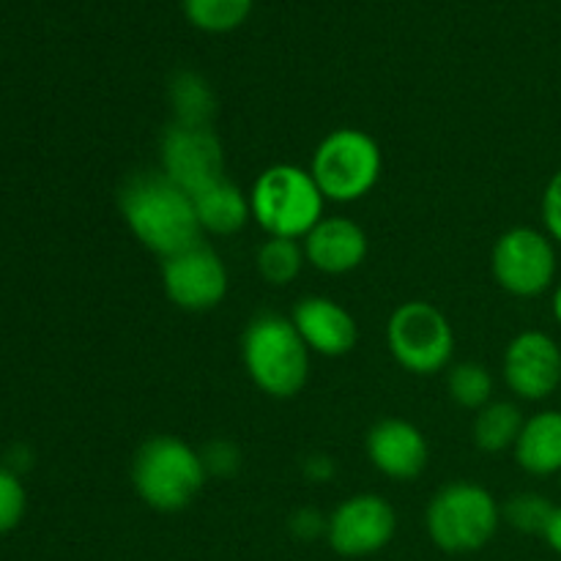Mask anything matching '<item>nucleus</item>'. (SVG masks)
<instances>
[{"instance_id": "1", "label": "nucleus", "mask_w": 561, "mask_h": 561, "mask_svg": "<svg viewBox=\"0 0 561 561\" xmlns=\"http://www.w3.org/2000/svg\"><path fill=\"white\" fill-rule=\"evenodd\" d=\"M118 206L131 236L159 257L175 255L203 236L192 195L164 173L131 175L121 190Z\"/></svg>"}, {"instance_id": "2", "label": "nucleus", "mask_w": 561, "mask_h": 561, "mask_svg": "<svg viewBox=\"0 0 561 561\" xmlns=\"http://www.w3.org/2000/svg\"><path fill=\"white\" fill-rule=\"evenodd\" d=\"M241 359L247 376L268 398H294L310 378V348L294 321L277 312H261L247 323Z\"/></svg>"}, {"instance_id": "3", "label": "nucleus", "mask_w": 561, "mask_h": 561, "mask_svg": "<svg viewBox=\"0 0 561 561\" xmlns=\"http://www.w3.org/2000/svg\"><path fill=\"white\" fill-rule=\"evenodd\" d=\"M208 474L197 449L175 436H153L131 460V485L157 513H181L197 499Z\"/></svg>"}, {"instance_id": "4", "label": "nucleus", "mask_w": 561, "mask_h": 561, "mask_svg": "<svg viewBox=\"0 0 561 561\" xmlns=\"http://www.w3.org/2000/svg\"><path fill=\"white\" fill-rule=\"evenodd\" d=\"M323 206L327 197L299 164H272L250 190L252 219L274 239H305L323 219Z\"/></svg>"}, {"instance_id": "5", "label": "nucleus", "mask_w": 561, "mask_h": 561, "mask_svg": "<svg viewBox=\"0 0 561 561\" xmlns=\"http://www.w3.org/2000/svg\"><path fill=\"white\" fill-rule=\"evenodd\" d=\"M502 524V507L477 482H449L431 499L425 526L431 540L447 553H474L493 540Z\"/></svg>"}, {"instance_id": "6", "label": "nucleus", "mask_w": 561, "mask_h": 561, "mask_svg": "<svg viewBox=\"0 0 561 561\" xmlns=\"http://www.w3.org/2000/svg\"><path fill=\"white\" fill-rule=\"evenodd\" d=\"M383 157L378 142L367 131L343 126L318 142L310 173L327 201L356 203L376 190L381 179Z\"/></svg>"}, {"instance_id": "7", "label": "nucleus", "mask_w": 561, "mask_h": 561, "mask_svg": "<svg viewBox=\"0 0 561 561\" xmlns=\"http://www.w3.org/2000/svg\"><path fill=\"white\" fill-rule=\"evenodd\" d=\"M387 345L403 370L433 376L453 362V323L431 301H405L389 318Z\"/></svg>"}, {"instance_id": "8", "label": "nucleus", "mask_w": 561, "mask_h": 561, "mask_svg": "<svg viewBox=\"0 0 561 561\" xmlns=\"http://www.w3.org/2000/svg\"><path fill=\"white\" fill-rule=\"evenodd\" d=\"M557 241L546 230L518 225L504 230L491 252V272L499 288L518 299H535L557 283Z\"/></svg>"}, {"instance_id": "9", "label": "nucleus", "mask_w": 561, "mask_h": 561, "mask_svg": "<svg viewBox=\"0 0 561 561\" xmlns=\"http://www.w3.org/2000/svg\"><path fill=\"white\" fill-rule=\"evenodd\" d=\"M159 159H162V173L186 195H197L214 181L225 179L222 142L214 135L211 126H190L173 121L159 142Z\"/></svg>"}, {"instance_id": "10", "label": "nucleus", "mask_w": 561, "mask_h": 561, "mask_svg": "<svg viewBox=\"0 0 561 561\" xmlns=\"http://www.w3.org/2000/svg\"><path fill=\"white\" fill-rule=\"evenodd\" d=\"M228 268L208 244L186 247L162 257V288L175 307L186 312H206L228 296Z\"/></svg>"}, {"instance_id": "11", "label": "nucleus", "mask_w": 561, "mask_h": 561, "mask_svg": "<svg viewBox=\"0 0 561 561\" xmlns=\"http://www.w3.org/2000/svg\"><path fill=\"white\" fill-rule=\"evenodd\" d=\"M398 529L392 504L378 493H356L329 515L327 540L340 557L362 559L383 551Z\"/></svg>"}, {"instance_id": "12", "label": "nucleus", "mask_w": 561, "mask_h": 561, "mask_svg": "<svg viewBox=\"0 0 561 561\" xmlns=\"http://www.w3.org/2000/svg\"><path fill=\"white\" fill-rule=\"evenodd\" d=\"M510 392L529 403L548 400L561 387V345L546 332H520L510 340L502 362Z\"/></svg>"}, {"instance_id": "13", "label": "nucleus", "mask_w": 561, "mask_h": 561, "mask_svg": "<svg viewBox=\"0 0 561 561\" xmlns=\"http://www.w3.org/2000/svg\"><path fill=\"white\" fill-rule=\"evenodd\" d=\"M365 449L370 463L383 477L398 482L416 480L431 460L425 433L414 422L400 420V416H387V420L376 422L367 431Z\"/></svg>"}, {"instance_id": "14", "label": "nucleus", "mask_w": 561, "mask_h": 561, "mask_svg": "<svg viewBox=\"0 0 561 561\" xmlns=\"http://www.w3.org/2000/svg\"><path fill=\"white\" fill-rule=\"evenodd\" d=\"M290 321H294L296 332L301 334L310 354L332 356V359L354 351L356 337H359V327H356L354 316L329 296H305V299H299L294 312H290Z\"/></svg>"}, {"instance_id": "15", "label": "nucleus", "mask_w": 561, "mask_h": 561, "mask_svg": "<svg viewBox=\"0 0 561 561\" xmlns=\"http://www.w3.org/2000/svg\"><path fill=\"white\" fill-rule=\"evenodd\" d=\"M305 257L321 274H348L365 263L370 241L362 225L348 217H323L301 241Z\"/></svg>"}, {"instance_id": "16", "label": "nucleus", "mask_w": 561, "mask_h": 561, "mask_svg": "<svg viewBox=\"0 0 561 561\" xmlns=\"http://www.w3.org/2000/svg\"><path fill=\"white\" fill-rule=\"evenodd\" d=\"M513 453L526 474H561V411L546 409L531 414L524 422V431H520Z\"/></svg>"}, {"instance_id": "17", "label": "nucleus", "mask_w": 561, "mask_h": 561, "mask_svg": "<svg viewBox=\"0 0 561 561\" xmlns=\"http://www.w3.org/2000/svg\"><path fill=\"white\" fill-rule=\"evenodd\" d=\"M195 203L197 222L203 233L233 236L252 219L250 192H241L233 181L219 179L211 186L192 195Z\"/></svg>"}, {"instance_id": "18", "label": "nucleus", "mask_w": 561, "mask_h": 561, "mask_svg": "<svg viewBox=\"0 0 561 561\" xmlns=\"http://www.w3.org/2000/svg\"><path fill=\"white\" fill-rule=\"evenodd\" d=\"M524 414L510 400H491L482 405L471 425L474 444L488 455H499L504 449H515L520 431H524Z\"/></svg>"}, {"instance_id": "19", "label": "nucleus", "mask_w": 561, "mask_h": 561, "mask_svg": "<svg viewBox=\"0 0 561 561\" xmlns=\"http://www.w3.org/2000/svg\"><path fill=\"white\" fill-rule=\"evenodd\" d=\"M170 104L175 110V121L190 126H211L217 113V96L206 77L197 71H179L170 80Z\"/></svg>"}, {"instance_id": "20", "label": "nucleus", "mask_w": 561, "mask_h": 561, "mask_svg": "<svg viewBox=\"0 0 561 561\" xmlns=\"http://www.w3.org/2000/svg\"><path fill=\"white\" fill-rule=\"evenodd\" d=\"M190 25L203 33H230L252 14V0H181Z\"/></svg>"}, {"instance_id": "21", "label": "nucleus", "mask_w": 561, "mask_h": 561, "mask_svg": "<svg viewBox=\"0 0 561 561\" xmlns=\"http://www.w3.org/2000/svg\"><path fill=\"white\" fill-rule=\"evenodd\" d=\"M257 272L268 285H290L305 268V247L296 239H274L268 236L257 250Z\"/></svg>"}, {"instance_id": "22", "label": "nucleus", "mask_w": 561, "mask_h": 561, "mask_svg": "<svg viewBox=\"0 0 561 561\" xmlns=\"http://www.w3.org/2000/svg\"><path fill=\"white\" fill-rule=\"evenodd\" d=\"M449 398L458 405L480 411L493 400V376L480 362H458L447 373Z\"/></svg>"}, {"instance_id": "23", "label": "nucleus", "mask_w": 561, "mask_h": 561, "mask_svg": "<svg viewBox=\"0 0 561 561\" xmlns=\"http://www.w3.org/2000/svg\"><path fill=\"white\" fill-rule=\"evenodd\" d=\"M553 510L557 507H553L548 496H542V493H535V491H524L507 499V504L502 507V518L507 520L513 529L524 531V535L542 537Z\"/></svg>"}, {"instance_id": "24", "label": "nucleus", "mask_w": 561, "mask_h": 561, "mask_svg": "<svg viewBox=\"0 0 561 561\" xmlns=\"http://www.w3.org/2000/svg\"><path fill=\"white\" fill-rule=\"evenodd\" d=\"M27 510V493L20 474L11 466H0V537L22 524Z\"/></svg>"}, {"instance_id": "25", "label": "nucleus", "mask_w": 561, "mask_h": 561, "mask_svg": "<svg viewBox=\"0 0 561 561\" xmlns=\"http://www.w3.org/2000/svg\"><path fill=\"white\" fill-rule=\"evenodd\" d=\"M201 460L208 477H230L241 466V453L233 442L217 438L201 449Z\"/></svg>"}, {"instance_id": "26", "label": "nucleus", "mask_w": 561, "mask_h": 561, "mask_svg": "<svg viewBox=\"0 0 561 561\" xmlns=\"http://www.w3.org/2000/svg\"><path fill=\"white\" fill-rule=\"evenodd\" d=\"M542 222H546V233L561 244V170L551 175L542 192Z\"/></svg>"}, {"instance_id": "27", "label": "nucleus", "mask_w": 561, "mask_h": 561, "mask_svg": "<svg viewBox=\"0 0 561 561\" xmlns=\"http://www.w3.org/2000/svg\"><path fill=\"white\" fill-rule=\"evenodd\" d=\"M288 529L296 540L312 542V540H318V537H327L329 518H323L316 507H301L290 515Z\"/></svg>"}, {"instance_id": "28", "label": "nucleus", "mask_w": 561, "mask_h": 561, "mask_svg": "<svg viewBox=\"0 0 561 561\" xmlns=\"http://www.w3.org/2000/svg\"><path fill=\"white\" fill-rule=\"evenodd\" d=\"M305 474L310 477L312 482H329L337 474V463H334L332 455H310V458L305 460Z\"/></svg>"}, {"instance_id": "29", "label": "nucleus", "mask_w": 561, "mask_h": 561, "mask_svg": "<svg viewBox=\"0 0 561 561\" xmlns=\"http://www.w3.org/2000/svg\"><path fill=\"white\" fill-rule=\"evenodd\" d=\"M542 540L548 542V548H551L553 553H559L561 557V507L553 510L551 520H548L546 531H542Z\"/></svg>"}, {"instance_id": "30", "label": "nucleus", "mask_w": 561, "mask_h": 561, "mask_svg": "<svg viewBox=\"0 0 561 561\" xmlns=\"http://www.w3.org/2000/svg\"><path fill=\"white\" fill-rule=\"evenodd\" d=\"M551 310H553V318H557V323L561 327V283L553 288V296H551Z\"/></svg>"}]
</instances>
